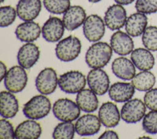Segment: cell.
I'll return each mask as SVG.
<instances>
[{
  "label": "cell",
  "mask_w": 157,
  "mask_h": 139,
  "mask_svg": "<svg viewBox=\"0 0 157 139\" xmlns=\"http://www.w3.org/2000/svg\"><path fill=\"white\" fill-rule=\"evenodd\" d=\"M100 139H118L119 138V135L117 134L116 132L114 130H105L103 134L99 137Z\"/></svg>",
  "instance_id": "36"
},
{
  "label": "cell",
  "mask_w": 157,
  "mask_h": 139,
  "mask_svg": "<svg viewBox=\"0 0 157 139\" xmlns=\"http://www.w3.org/2000/svg\"><path fill=\"white\" fill-rule=\"evenodd\" d=\"M136 66L126 57L116 58L112 63V70L116 77L124 80H132L136 74Z\"/></svg>",
  "instance_id": "22"
},
{
  "label": "cell",
  "mask_w": 157,
  "mask_h": 139,
  "mask_svg": "<svg viewBox=\"0 0 157 139\" xmlns=\"http://www.w3.org/2000/svg\"><path fill=\"white\" fill-rule=\"evenodd\" d=\"M146 105L139 98H131L123 105L121 118L127 123H136L144 118L146 112Z\"/></svg>",
  "instance_id": "7"
},
{
  "label": "cell",
  "mask_w": 157,
  "mask_h": 139,
  "mask_svg": "<svg viewBox=\"0 0 157 139\" xmlns=\"http://www.w3.org/2000/svg\"><path fill=\"white\" fill-rule=\"evenodd\" d=\"M113 52L120 55H127L134 51V44L132 37L127 33L118 30L113 33L110 39Z\"/></svg>",
  "instance_id": "15"
},
{
  "label": "cell",
  "mask_w": 157,
  "mask_h": 139,
  "mask_svg": "<svg viewBox=\"0 0 157 139\" xmlns=\"http://www.w3.org/2000/svg\"><path fill=\"white\" fill-rule=\"evenodd\" d=\"M148 24L146 15L141 12H135L127 17L125 23L126 31L131 37H138L142 35Z\"/></svg>",
  "instance_id": "24"
},
{
  "label": "cell",
  "mask_w": 157,
  "mask_h": 139,
  "mask_svg": "<svg viewBox=\"0 0 157 139\" xmlns=\"http://www.w3.org/2000/svg\"><path fill=\"white\" fill-rule=\"evenodd\" d=\"M43 5L53 14H62L71 6L70 0H43Z\"/></svg>",
  "instance_id": "29"
},
{
  "label": "cell",
  "mask_w": 157,
  "mask_h": 139,
  "mask_svg": "<svg viewBox=\"0 0 157 139\" xmlns=\"http://www.w3.org/2000/svg\"><path fill=\"white\" fill-rule=\"evenodd\" d=\"M131 80V83L137 91H148L155 85V77L152 72L143 70L135 74Z\"/></svg>",
  "instance_id": "27"
},
{
  "label": "cell",
  "mask_w": 157,
  "mask_h": 139,
  "mask_svg": "<svg viewBox=\"0 0 157 139\" xmlns=\"http://www.w3.org/2000/svg\"><path fill=\"white\" fill-rule=\"evenodd\" d=\"M19 110V102L13 93L2 91L0 93V114L2 118L14 117Z\"/></svg>",
  "instance_id": "20"
},
{
  "label": "cell",
  "mask_w": 157,
  "mask_h": 139,
  "mask_svg": "<svg viewBox=\"0 0 157 139\" xmlns=\"http://www.w3.org/2000/svg\"><path fill=\"white\" fill-rule=\"evenodd\" d=\"M80 108L69 98H59L53 105V112L57 119L62 122H73L80 116Z\"/></svg>",
  "instance_id": "4"
},
{
  "label": "cell",
  "mask_w": 157,
  "mask_h": 139,
  "mask_svg": "<svg viewBox=\"0 0 157 139\" xmlns=\"http://www.w3.org/2000/svg\"><path fill=\"white\" fill-rule=\"evenodd\" d=\"M86 81L90 89L92 90L98 95L105 94L110 87L109 75L104 70H102V68L91 70L88 73Z\"/></svg>",
  "instance_id": "10"
},
{
  "label": "cell",
  "mask_w": 157,
  "mask_h": 139,
  "mask_svg": "<svg viewBox=\"0 0 157 139\" xmlns=\"http://www.w3.org/2000/svg\"><path fill=\"white\" fill-rule=\"evenodd\" d=\"M4 1H5V0H1V2H2H2H3Z\"/></svg>",
  "instance_id": "41"
},
{
  "label": "cell",
  "mask_w": 157,
  "mask_h": 139,
  "mask_svg": "<svg viewBox=\"0 0 157 139\" xmlns=\"http://www.w3.org/2000/svg\"><path fill=\"white\" fill-rule=\"evenodd\" d=\"M82 44L78 37L73 35L63 38L56 45L55 54L58 59L68 62L75 60L80 54Z\"/></svg>",
  "instance_id": "3"
},
{
  "label": "cell",
  "mask_w": 157,
  "mask_h": 139,
  "mask_svg": "<svg viewBox=\"0 0 157 139\" xmlns=\"http://www.w3.org/2000/svg\"><path fill=\"white\" fill-rule=\"evenodd\" d=\"M86 77L78 70H71L63 73L58 79V86L62 91L68 94H77L86 86Z\"/></svg>",
  "instance_id": "5"
},
{
  "label": "cell",
  "mask_w": 157,
  "mask_h": 139,
  "mask_svg": "<svg viewBox=\"0 0 157 139\" xmlns=\"http://www.w3.org/2000/svg\"><path fill=\"white\" fill-rule=\"evenodd\" d=\"M7 68H6V66L5 65L3 62H0V70H1V80H3L4 78H5L6 75L7 73Z\"/></svg>",
  "instance_id": "37"
},
{
  "label": "cell",
  "mask_w": 157,
  "mask_h": 139,
  "mask_svg": "<svg viewBox=\"0 0 157 139\" xmlns=\"http://www.w3.org/2000/svg\"><path fill=\"white\" fill-rule=\"evenodd\" d=\"M86 19L85 9L80 5H72L64 13L62 21L65 28L69 31H72L78 28L81 25H83Z\"/></svg>",
  "instance_id": "17"
},
{
  "label": "cell",
  "mask_w": 157,
  "mask_h": 139,
  "mask_svg": "<svg viewBox=\"0 0 157 139\" xmlns=\"http://www.w3.org/2000/svg\"><path fill=\"white\" fill-rule=\"evenodd\" d=\"M17 10L11 5H3L0 8V26L9 27L16 20Z\"/></svg>",
  "instance_id": "31"
},
{
  "label": "cell",
  "mask_w": 157,
  "mask_h": 139,
  "mask_svg": "<svg viewBox=\"0 0 157 139\" xmlns=\"http://www.w3.org/2000/svg\"><path fill=\"white\" fill-rule=\"evenodd\" d=\"M135 9L144 14H152L157 12V0H136Z\"/></svg>",
  "instance_id": "33"
},
{
  "label": "cell",
  "mask_w": 157,
  "mask_h": 139,
  "mask_svg": "<svg viewBox=\"0 0 157 139\" xmlns=\"http://www.w3.org/2000/svg\"><path fill=\"white\" fill-rule=\"evenodd\" d=\"M113 48L108 43L97 41L87 49L85 55V61L92 69L103 68L110 61L113 55Z\"/></svg>",
  "instance_id": "1"
},
{
  "label": "cell",
  "mask_w": 157,
  "mask_h": 139,
  "mask_svg": "<svg viewBox=\"0 0 157 139\" xmlns=\"http://www.w3.org/2000/svg\"><path fill=\"white\" fill-rule=\"evenodd\" d=\"M0 138H15V130L13 129L12 123L6 118H2L0 120Z\"/></svg>",
  "instance_id": "34"
},
{
  "label": "cell",
  "mask_w": 157,
  "mask_h": 139,
  "mask_svg": "<svg viewBox=\"0 0 157 139\" xmlns=\"http://www.w3.org/2000/svg\"><path fill=\"white\" fill-rule=\"evenodd\" d=\"M41 9V0H19L16 8L18 17L24 21H33Z\"/></svg>",
  "instance_id": "16"
},
{
  "label": "cell",
  "mask_w": 157,
  "mask_h": 139,
  "mask_svg": "<svg viewBox=\"0 0 157 139\" xmlns=\"http://www.w3.org/2000/svg\"><path fill=\"white\" fill-rule=\"evenodd\" d=\"M143 130L151 134H157V111L151 110L142 119Z\"/></svg>",
  "instance_id": "32"
},
{
  "label": "cell",
  "mask_w": 157,
  "mask_h": 139,
  "mask_svg": "<svg viewBox=\"0 0 157 139\" xmlns=\"http://www.w3.org/2000/svg\"><path fill=\"white\" fill-rule=\"evenodd\" d=\"M41 134V125L35 119L25 120L15 129V138L17 139H37Z\"/></svg>",
  "instance_id": "23"
},
{
  "label": "cell",
  "mask_w": 157,
  "mask_h": 139,
  "mask_svg": "<svg viewBox=\"0 0 157 139\" xmlns=\"http://www.w3.org/2000/svg\"><path fill=\"white\" fill-rule=\"evenodd\" d=\"M140 138H150L149 137H147V136H144V137H141Z\"/></svg>",
  "instance_id": "40"
},
{
  "label": "cell",
  "mask_w": 157,
  "mask_h": 139,
  "mask_svg": "<svg viewBox=\"0 0 157 139\" xmlns=\"http://www.w3.org/2000/svg\"><path fill=\"white\" fill-rule=\"evenodd\" d=\"M144 102L150 110L157 111V88H152L144 96Z\"/></svg>",
  "instance_id": "35"
},
{
  "label": "cell",
  "mask_w": 157,
  "mask_h": 139,
  "mask_svg": "<svg viewBox=\"0 0 157 139\" xmlns=\"http://www.w3.org/2000/svg\"><path fill=\"white\" fill-rule=\"evenodd\" d=\"M115 2L118 4H120V5H130L132 2H134L135 0H114Z\"/></svg>",
  "instance_id": "38"
},
{
  "label": "cell",
  "mask_w": 157,
  "mask_h": 139,
  "mask_svg": "<svg viewBox=\"0 0 157 139\" xmlns=\"http://www.w3.org/2000/svg\"><path fill=\"white\" fill-rule=\"evenodd\" d=\"M99 117L94 114H85L77 119L75 132L80 136H92L98 133L101 127Z\"/></svg>",
  "instance_id": "13"
},
{
  "label": "cell",
  "mask_w": 157,
  "mask_h": 139,
  "mask_svg": "<svg viewBox=\"0 0 157 139\" xmlns=\"http://www.w3.org/2000/svg\"><path fill=\"white\" fill-rule=\"evenodd\" d=\"M42 29L34 21H25L17 27L15 34L17 39L23 42H33L39 37Z\"/></svg>",
  "instance_id": "21"
},
{
  "label": "cell",
  "mask_w": 157,
  "mask_h": 139,
  "mask_svg": "<svg viewBox=\"0 0 157 139\" xmlns=\"http://www.w3.org/2000/svg\"><path fill=\"white\" fill-rule=\"evenodd\" d=\"M142 43L147 49L155 52L157 51V27H147L142 34Z\"/></svg>",
  "instance_id": "30"
},
{
  "label": "cell",
  "mask_w": 157,
  "mask_h": 139,
  "mask_svg": "<svg viewBox=\"0 0 157 139\" xmlns=\"http://www.w3.org/2000/svg\"><path fill=\"white\" fill-rule=\"evenodd\" d=\"M98 117L102 125L106 127H116L121 119V113L117 105L112 102H105L98 111Z\"/></svg>",
  "instance_id": "18"
},
{
  "label": "cell",
  "mask_w": 157,
  "mask_h": 139,
  "mask_svg": "<svg viewBox=\"0 0 157 139\" xmlns=\"http://www.w3.org/2000/svg\"><path fill=\"white\" fill-rule=\"evenodd\" d=\"M127 20V10L120 4L110 5L106 10L104 16V20L109 29L117 30L125 26Z\"/></svg>",
  "instance_id": "11"
},
{
  "label": "cell",
  "mask_w": 157,
  "mask_h": 139,
  "mask_svg": "<svg viewBox=\"0 0 157 139\" xmlns=\"http://www.w3.org/2000/svg\"><path fill=\"white\" fill-rule=\"evenodd\" d=\"M135 92V87L132 83L116 82L111 85L109 89V97L114 102H126L131 99Z\"/></svg>",
  "instance_id": "19"
},
{
  "label": "cell",
  "mask_w": 157,
  "mask_h": 139,
  "mask_svg": "<svg viewBox=\"0 0 157 139\" xmlns=\"http://www.w3.org/2000/svg\"><path fill=\"white\" fill-rule=\"evenodd\" d=\"M58 85L57 74L54 69L47 67L38 74L36 79V87L40 94H51L55 91Z\"/></svg>",
  "instance_id": "9"
},
{
  "label": "cell",
  "mask_w": 157,
  "mask_h": 139,
  "mask_svg": "<svg viewBox=\"0 0 157 139\" xmlns=\"http://www.w3.org/2000/svg\"><path fill=\"white\" fill-rule=\"evenodd\" d=\"M90 2H92V3H97V2H101V0H88Z\"/></svg>",
  "instance_id": "39"
},
{
  "label": "cell",
  "mask_w": 157,
  "mask_h": 139,
  "mask_svg": "<svg viewBox=\"0 0 157 139\" xmlns=\"http://www.w3.org/2000/svg\"><path fill=\"white\" fill-rule=\"evenodd\" d=\"M130 59L134 64V66L138 70H149L152 69L155 64V58L150 50L146 48H138L134 49L130 53Z\"/></svg>",
  "instance_id": "25"
},
{
  "label": "cell",
  "mask_w": 157,
  "mask_h": 139,
  "mask_svg": "<svg viewBox=\"0 0 157 139\" xmlns=\"http://www.w3.org/2000/svg\"><path fill=\"white\" fill-rule=\"evenodd\" d=\"M76 103L81 110L85 112H94L99 105L97 94L91 89H82L77 93Z\"/></svg>",
  "instance_id": "26"
},
{
  "label": "cell",
  "mask_w": 157,
  "mask_h": 139,
  "mask_svg": "<svg viewBox=\"0 0 157 139\" xmlns=\"http://www.w3.org/2000/svg\"><path fill=\"white\" fill-rule=\"evenodd\" d=\"M75 133V124L72 122L61 121L55 127L52 136L54 139H72Z\"/></svg>",
  "instance_id": "28"
},
{
  "label": "cell",
  "mask_w": 157,
  "mask_h": 139,
  "mask_svg": "<svg viewBox=\"0 0 157 139\" xmlns=\"http://www.w3.org/2000/svg\"><path fill=\"white\" fill-rule=\"evenodd\" d=\"M105 23L100 16L91 14L86 17L83 23V34L90 42L101 40L105 33Z\"/></svg>",
  "instance_id": "8"
},
{
  "label": "cell",
  "mask_w": 157,
  "mask_h": 139,
  "mask_svg": "<svg viewBox=\"0 0 157 139\" xmlns=\"http://www.w3.org/2000/svg\"><path fill=\"white\" fill-rule=\"evenodd\" d=\"M40 50L39 46L32 42H27L20 48L17 52V62L20 66L29 70L39 61Z\"/></svg>",
  "instance_id": "14"
},
{
  "label": "cell",
  "mask_w": 157,
  "mask_h": 139,
  "mask_svg": "<svg viewBox=\"0 0 157 139\" xmlns=\"http://www.w3.org/2000/svg\"><path fill=\"white\" fill-rule=\"evenodd\" d=\"M28 74L21 66H13L7 71L4 78V85L8 91L19 93L25 89L28 84Z\"/></svg>",
  "instance_id": "6"
},
{
  "label": "cell",
  "mask_w": 157,
  "mask_h": 139,
  "mask_svg": "<svg viewBox=\"0 0 157 139\" xmlns=\"http://www.w3.org/2000/svg\"><path fill=\"white\" fill-rule=\"evenodd\" d=\"M52 105L50 99L44 94L32 97L23 107V113L28 119H41L50 112Z\"/></svg>",
  "instance_id": "2"
},
{
  "label": "cell",
  "mask_w": 157,
  "mask_h": 139,
  "mask_svg": "<svg viewBox=\"0 0 157 139\" xmlns=\"http://www.w3.org/2000/svg\"><path fill=\"white\" fill-rule=\"evenodd\" d=\"M64 29L62 20L57 16H50L42 27V35L48 42H57L64 35Z\"/></svg>",
  "instance_id": "12"
}]
</instances>
